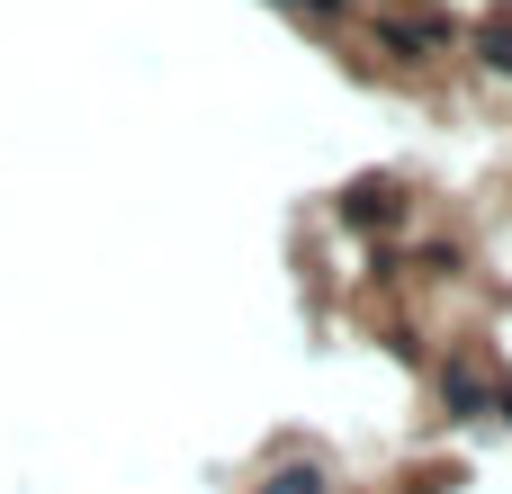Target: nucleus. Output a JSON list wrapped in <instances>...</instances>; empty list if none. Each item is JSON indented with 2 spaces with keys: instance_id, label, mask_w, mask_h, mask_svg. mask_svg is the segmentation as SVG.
Listing matches in <instances>:
<instances>
[{
  "instance_id": "obj_1",
  "label": "nucleus",
  "mask_w": 512,
  "mask_h": 494,
  "mask_svg": "<svg viewBox=\"0 0 512 494\" xmlns=\"http://www.w3.org/2000/svg\"><path fill=\"white\" fill-rule=\"evenodd\" d=\"M495 45H504V54H495V63H504V72H512V27H495Z\"/></svg>"
}]
</instances>
